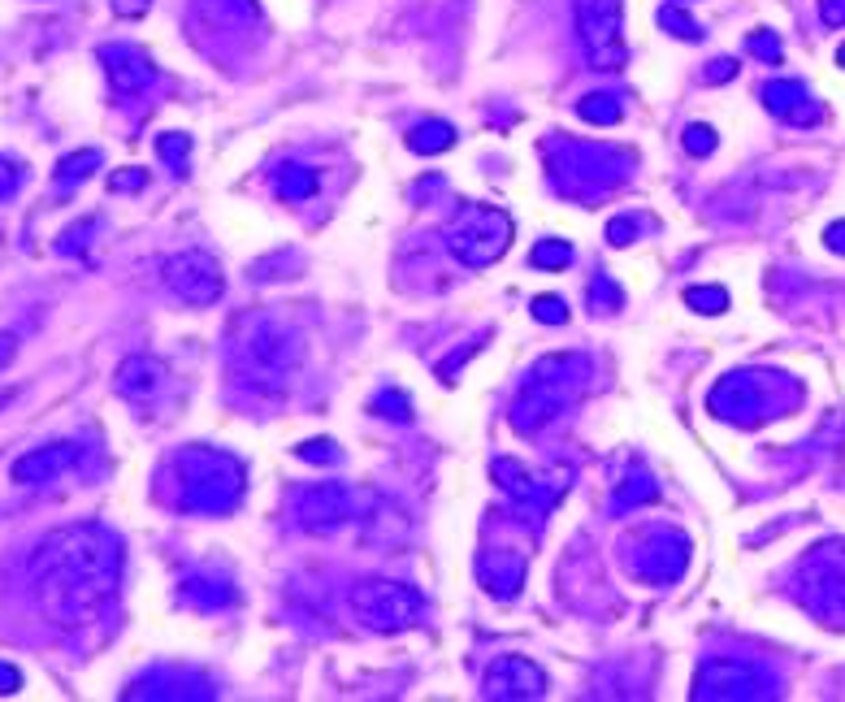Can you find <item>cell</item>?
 <instances>
[{"label":"cell","mask_w":845,"mask_h":702,"mask_svg":"<svg viewBox=\"0 0 845 702\" xmlns=\"http://www.w3.org/2000/svg\"><path fill=\"white\" fill-rule=\"evenodd\" d=\"M31 577L39 585V603L61 624L83 620L100 598L113 594L122 577V546L100 525H70L39 542L31 559Z\"/></svg>","instance_id":"obj_1"},{"label":"cell","mask_w":845,"mask_h":702,"mask_svg":"<svg viewBox=\"0 0 845 702\" xmlns=\"http://www.w3.org/2000/svg\"><path fill=\"white\" fill-rule=\"evenodd\" d=\"M585 377H590V356H581V351L542 356L529 369L525 386H520V395L512 403V425L520 429V434H538L551 416H559L572 399L581 395Z\"/></svg>","instance_id":"obj_2"},{"label":"cell","mask_w":845,"mask_h":702,"mask_svg":"<svg viewBox=\"0 0 845 702\" xmlns=\"http://www.w3.org/2000/svg\"><path fill=\"white\" fill-rule=\"evenodd\" d=\"M178 490L187 512L221 516L243 499V464L217 447H187L178 455Z\"/></svg>","instance_id":"obj_3"},{"label":"cell","mask_w":845,"mask_h":702,"mask_svg":"<svg viewBox=\"0 0 845 702\" xmlns=\"http://www.w3.org/2000/svg\"><path fill=\"white\" fill-rule=\"evenodd\" d=\"M447 247L460 265L486 269L512 247V217L490 204H460V213H455L447 230Z\"/></svg>","instance_id":"obj_4"},{"label":"cell","mask_w":845,"mask_h":702,"mask_svg":"<svg viewBox=\"0 0 845 702\" xmlns=\"http://www.w3.org/2000/svg\"><path fill=\"white\" fill-rule=\"evenodd\" d=\"M347 603L377 633H403V629H412V624H421V616H425L421 590H412V585H403V581H382V577L356 581Z\"/></svg>","instance_id":"obj_5"},{"label":"cell","mask_w":845,"mask_h":702,"mask_svg":"<svg viewBox=\"0 0 845 702\" xmlns=\"http://www.w3.org/2000/svg\"><path fill=\"white\" fill-rule=\"evenodd\" d=\"M577 31L585 39L594 70H624L629 48H624V9L620 0H577Z\"/></svg>","instance_id":"obj_6"},{"label":"cell","mask_w":845,"mask_h":702,"mask_svg":"<svg viewBox=\"0 0 845 702\" xmlns=\"http://www.w3.org/2000/svg\"><path fill=\"white\" fill-rule=\"evenodd\" d=\"M772 694V676L750 659H702L694 676V698L715 702V698H767Z\"/></svg>","instance_id":"obj_7"},{"label":"cell","mask_w":845,"mask_h":702,"mask_svg":"<svg viewBox=\"0 0 845 702\" xmlns=\"http://www.w3.org/2000/svg\"><path fill=\"white\" fill-rule=\"evenodd\" d=\"M165 282L182 304H195V308H208L217 304L221 291H226V273L208 252H178L165 260Z\"/></svg>","instance_id":"obj_8"},{"label":"cell","mask_w":845,"mask_h":702,"mask_svg":"<svg viewBox=\"0 0 845 702\" xmlns=\"http://www.w3.org/2000/svg\"><path fill=\"white\" fill-rule=\"evenodd\" d=\"M629 564H633V572L642 581L668 585V581H676L689 568V538H685V533H676V529H646L642 538L633 542Z\"/></svg>","instance_id":"obj_9"},{"label":"cell","mask_w":845,"mask_h":702,"mask_svg":"<svg viewBox=\"0 0 845 702\" xmlns=\"http://www.w3.org/2000/svg\"><path fill=\"white\" fill-rule=\"evenodd\" d=\"M247 364H252V373L260 377H286L299 369V360H304V343H299L295 330H286L278 321H260L252 334H247Z\"/></svg>","instance_id":"obj_10"},{"label":"cell","mask_w":845,"mask_h":702,"mask_svg":"<svg viewBox=\"0 0 845 702\" xmlns=\"http://www.w3.org/2000/svg\"><path fill=\"white\" fill-rule=\"evenodd\" d=\"M802 603L828 624H845V568L832 564L828 546H815L802 564Z\"/></svg>","instance_id":"obj_11"},{"label":"cell","mask_w":845,"mask_h":702,"mask_svg":"<svg viewBox=\"0 0 845 702\" xmlns=\"http://www.w3.org/2000/svg\"><path fill=\"white\" fill-rule=\"evenodd\" d=\"M481 694L490 702H533L546 694V672L525 655H499L481 676Z\"/></svg>","instance_id":"obj_12"},{"label":"cell","mask_w":845,"mask_h":702,"mask_svg":"<svg viewBox=\"0 0 845 702\" xmlns=\"http://www.w3.org/2000/svg\"><path fill=\"white\" fill-rule=\"evenodd\" d=\"M291 516H295V525L308 533H330L351 516V490L343 481H317V486L295 494Z\"/></svg>","instance_id":"obj_13"},{"label":"cell","mask_w":845,"mask_h":702,"mask_svg":"<svg viewBox=\"0 0 845 702\" xmlns=\"http://www.w3.org/2000/svg\"><path fill=\"white\" fill-rule=\"evenodd\" d=\"M763 377L767 373H728L711 390V412L728 416V421H759V416H767L763 408H772V399H767L772 382H763Z\"/></svg>","instance_id":"obj_14"},{"label":"cell","mask_w":845,"mask_h":702,"mask_svg":"<svg viewBox=\"0 0 845 702\" xmlns=\"http://www.w3.org/2000/svg\"><path fill=\"white\" fill-rule=\"evenodd\" d=\"M78 451L74 442H48V447H35V451H26L13 460V481L18 486H44V481H57L61 473H70V468L78 464Z\"/></svg>","instance_id":"obj_15"},{"label":"cell","mask_w":845,"mask_h":702,"mask_svg":"<svg viewBox=\"0 0 845 702\" xmlns=\"http://www.w3.org/2000/svg\"><path fill=\"white\" fill-rule=\"evenodd\" d=\"M494 481H499V486L533 516L546 512V507L564 494V481H542V477H533L529 468H520L512 460H494Z\"/></svg>","instance_id":"obj_16"},{"label":"cell","mask_w":845,"mask_h":702,"mask_svg":"<svg viewBox=\"0 0 845 702\" xmlns=\"http://www.w3.org/2000/svg\"><path fill=\"white\" fill-rule=\"evenodd\" d=\"M763 104L767 113H776L780 122L789 126H815L824 109H819V100H811V91H806L798 78H772V83H763Z\"/></svg>","instance_id":"obj_17"},{"label":"cell","mask_w":845,"mask_h":702,"mask_svg":"<svg viewBox=\"0 0 845 702\" xmlns=\"http://www.w3.org/2000/svg\"><path fill=\"white\" fill-rule=\"evenodd\" d=\"M100 61H104V74H109L113 91H122V96H135V91H143L156 78L148 52H139L135 44H104Z\"/></svg>","instance_id":"obj_18"},{"label":"cell","mask_w":845,"mask_h":702,"mask_svg":"<svg viewBox=\"0 0 845 702\" xmlns=\"http://www.w3.org/2000/svg\"><path fill=\"white\" fill-rule=\"evenodd\" d=\"M477 572L494 598H512L520 590V581H525V551H516V546H490V551H481Z\"/></svg>","instance_id":"obj_19"},{"label":"cell","mask_w":845,"mask_h":702,"mask_svg":"<svg viewBox=\"0 0 845 702\" xmlns=\"http://www.w3.org/2000/svg\"><path fill=\"white\" fill-rule=\"evenodd\" d=\"M165 386V364L152 356H126L117 364V395H126L130 403H148L156 390Z\"/></svg>","instance_id":"obj_20"},{"label":"cell","mask_w":845,"mask_h":702,"mask_svg":"<svg viewBox=\"0 0 845 702\" xmlns=\"http://www.w3.org/2000/svg\"><path fill=\"white\" fill-rule=\"evenodd\" d=\"M317 187H321V182H317V174H312L308 165H282L278 178H273V191H278V200H286V204L312 200Z\"/></svg>","instance_id":"obj_21"},{"label":"cell","mask_w":845,"mask_h":702,"mask_svg":"<svg viewBox=\"0 0 845 702\" xmlns=\"http://www.w3.org/2000/svg\"><path fill=\"white\" fill-rule=\"evenodd\" d=\"M408 143H412V152H421V156H438V152H447L455 143V126L442 122V117H429V122H421L412 130Z\"/></svg>","instance_id":"obj_22"},{"label":"cell","mask_w":845,"mask_h":702,"mask_svg":"<svg viewBox=\"0 0 845 702\" xmlns=\"http://www.w3.org/2000/svg\"><path fill=\"white\" fill-rule=\"evenodd\" d=\"M577 113L594 126H616L624 117V104H620V96H611V91H594V96H585L577 104Z\"/></svg>","instance_id":"obj_23"},{"label":"cell","mask_w":845,"mask_h":702,"mask_svg":"<svg viewBox=\"0 0 845 702\" xmlns=\"http://www.w3.org/2000/svg\"><path fill=\"white\" fill-rule=\"evenodd\" d=\"M91 169H100V152L96 148H83V152H74V156H61L57 187H78L83 178H91Z\"/></svg>","instance_id":"obj_24"},{"label":"cell","mask_w":845,"mask_h":702,"mask_svg":"<svg viewBox=\"0 0 845 702\" xmlns=\"http://www.w3.org/2000/svg\"><path fill=\"white\" fill-rule=\"evenodd\" d=\"M650 499H659V481H650L642 468H637V477L629 481V486H620L616 490V499H611V507L616 512H629V507H637V503H650Z\"/></svg>","instance_id":"obj_25"},{"label":"cell","mask_w":845,"mask_h":702,"mask_svg":"<svg viewBox=\"0 0 845 702\" xmlns=\"http://www.w3.org/2000/svg\"><path fill=\"white\" fill-rule=\"evenodd\" d=\"M585 299H590V308H598V312L624 308V291L616 286V278H607V273H594L590 286H585Z\"/></svg>","instance_id":"obj_26"},{"label":"cell","mask_w":845,"mask_h":702,"mask_svg":"<svg viewBox=\"0 0 845 702\" xmlns=\"http://www.w3.org/2000/svg\"><path fill=\"white\" fill-rule=\"evenodd\" d=\"M659 26H663V31H672L676 39H689V44H698V39H702V26L689 18L681 5H663L659 9Z\"/></svg>","instance_id":"obj_27"},{"label":"cell","mask_w":845,"mask_h":702,"mask_svg":"<svg viewBox=\"0 0 845 702\" xmlns=\"http://www.w3.org/2000/svg\"><path fill=\"white\" fill-rule=\"evenodd\" d=\"M529 260L538 269H568L572 265V243H564V239H542L538 247H533Z\"/></svg>","instance_id":"obj_28"},{"label":"cell","mask_w":845,"mask_h":702,"mask_svg":"<svg viewBox=\"0 0 845 702\" xmlns=\"http://www.w3.org/2000/svg\"><path fill=\"white\" fill-rule=\"evenodd\" d=\"M156 152H161V161H169L178 169V174H187V156H191V135H182V130H169V135L156 139Z\"/></svg>","instance_id":"obj_29"},{"label":"cell","mask_w":845,"mask_h":702,"mask_svg":"<svg viewBox=\"0 0 845 702\" xmlns=\"http://www.w3.org/2000/svg\"><path fill=\"white\" fill-rule=\"evenodd\" d=\"M685 304L694 308V312H707V317H715V312L728 308V291H724V286H689Z\"/></svg>","instance_id":"obj_30"},{"label":"cell","mask_w":845,"mask_h":702,"mask_svg":"<svg viewBox=\"0 0 845 702\" xmlns=\"http://www.w3.org/2000/svg\"><path fill=\"white\" fill-rule=\"evenodd\" d=\"M715 148H720V135H715L707 122H689L685 126V152L689 156H711Z\"/></svg>","instance_id":"obj_31"},{"label":"cell","mask_w":845,"mask_h":702,"mask_svg":"<svg viewBox=\"0 0 845 702\" xmlns=\"http://www.w3.org/2000/svg\"><path fill=\"white\" fill-rule=\"evenodd\" d=\"M746 52H750V57H763L767 65H776L780 57H785V48H780L776 31H750L746 35Z\"/></svg>","instance_id":"obj_32"},{"label":"cell","mask_w":845,"mask_h":702,"mask_svg":"<svg viewBox=\"0 0 845 702\" xmlns=\"http://www.w3.org/2000/svg\"><path fill=\"white\" fill-rule=\"evenodd\" d=\"M377 416H390V421H412V403L403 390L395 386H386L382 395H377Z\"/></svg>","instance_id":"obj_33"},{"label":"cell","mask_w":845,"mask_h":702,"mask_svg":"<svg viewBox=\"0 0 845 702\" xmlns=\"http://www.w3.org/2000/svg\"><path fill=\"white\" fill-rule=\"evenodd\" d=\"M529 312H533V321H542V325H568V304L559 295H538Z\"/></svg>","instance_id":"obj_34"},{"label":"cell","mask_w":845,"mask_h":702,"mask_svg":"<svg viewBox=\"0 0 845 702\" xmlns=\"http://www.w3.org/2000/svg\"><path fill=\"white\" fill-rule=\"evenodd\" d=\"M295 455H299V460H308V464H338V455H343V451L334 447V438H312V442H299Z\"/></svg>","instance_id":"obj_35"},{"label":"cell","mask_w":845,"mask_h":702,"mask_svg":"<svg viewBox=\"0 0 845 702\" xmlns=\"http://www.w3.org/2000/svg\"><path fill=\"white\" fill-rule=\"evenodd\" d=\"M637 226H642V217H611V221H607V243H611V247L633 243Z\"/></svg>","instance_id":"obj_36"},{"label":"cell","mask_w":845,"mask_h":702,"mask_svg":"<svg viewBox=\"0 0 845 702\" xmlns=\"http://www.w3.org/2000/svg\"><path fill=\"white\" fill-rule=\"evenodd\" d=\"M148 187V169H117L109 174V191H143Z\"/></svg>","instance_id":"obj_37"},{"label":"cell","mask_w":845,"mask_h":702,"mask_svg":"<svg viewBox=\"0 0 845 702\" xmlns=\"http://www.w3.org/2000/svg\"><path fill=\"white\" fill-rule=\"evenodd\" d=\"M728 78H737L733 57H715V61H707V70H702V83H728Z\"/></svg>","instance_id":"obj_38"},{"label":"cell","mask_w":845,"mask_h":702,"mask_svg":"<svg viewBox=\"0 0 845 702\" xmlns=\"http://www.w3.org/2000/svg\"><path fill=\"white\" fill-rule=\"evenodd\" d=\"M18 182H22V174H18V165H9L5 156H0V200H9L13 191H18Z\"/></svg>","instance_id":"obj_39"},{"label":"cell","mask_w":845,"mask_h":702,"mask_svg":"<svg viewBox=\"0 0 845 702\" xmlns=\"http://www.w3.org/2000/svg\"><path fill=\"white\" fill-rule=\"evenodd\" d=\"M819 18L824 26H845V0H819Z\"/></svg>","instance_id":"obj_40"},{"label":"cell","mask_w":845,"mask_h":702,"mask_svg":"<svg viewBox=\"0 0 845 702\" xmlns=\"http://www.w3.org/2000/svg\"><path fill=\"white\" fill-rule=\"evenodd\" d=\"M18 689H22V672L0 659V694H18Z\"/></svg>","instance_id":"obj_41"},{"label":"cell","mask_w":845,"mask_h":702,"mask_svg":"<svg viewBox=\"0 0 845 702\" xmlns=\"http://www.w3.org/2000/svg\"><path fill=\"white\" fill-rule=\"evenodd\" d=\"M148 5H152V0H113V13H117V18H143Z\"/></svg>","instance_id":"obj_42"},{"label":"cell","mask_w":845,"mask_h":702,"mask_svg":"<svg viewBox=\"0 0 845 702\" xmlns=\"http://www.w3.org/2000/svg\"><path fill=\"white\" fill-rule=\"evenodd\" d=\"M824 243H828V252L845 256V221H832V226L824 230Z\"/></svg>","instance_id":"obj_43"},{"label":"cell","mask_w":845,"mask_h":702,"mask_svg":"<svg viewBox=\"0 0 845 702\" xmlns=\"http://www.w3.org/2000/svg\"><path fill=\"white\" fill-rule=\"evenodd\" d=\"M13 351H18V334H0V369L13 360Z\"/></svg>","instance_id":"obj_44"},{"label":"cell","mask_w":845,"mask_h":702,"mask_svg":"<svg viewBox=\"0 0 845 702\" xmlns=\"http://www.w3.org/2000/svg\"><path fill=\"white\" fill-rule=\"evenodd\" d=\"M837 65H845V44H841V48H837Z\"/></svg>","instance_id":"obj_45"}]
</instances>
